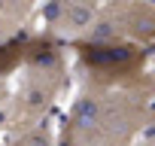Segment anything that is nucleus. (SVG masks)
I'll use <instances>...</instances> for the list:
<instances>
[{
	"label": "nucleus",
	"instance_id": "f03ea898",
	"mask_svg": "<svg viewBox=\"0 0 155 146\" xmlns=\"http://www.w3.org/2000/svg\"><path fill=\"white\" fill-rule=\"evenodd\" d=\"M79 67L91 85L107 88H143V64L146 52L128 40H91L76 37L73 40Z\"/></svg>",
	"mask_w": 155,
	"mask_h": 146
},
{
	"label": "nucleus",
	"instance_id": "f257e3e1",
	"mask_svg": "<svg viewBox=\"0 0 155 146\" xmlns=\"http://www.w3.org/2000/svg\"><path fill=\"white\" fill-rule=\"evenodd\" d=\"M67 88V55L58 46L55 34L31 37L28 55L21 61V82L12 91L9 104V125L6 128H25L34 122H46L52 104Z\"/></svg>",
	"mask_w": 155,
	"mask_h": 146
},
{
	"label": "nucleus",
	"instance_id": "423d86ee",
	"mask_svg": "<svg viewBox=\"0 0 155 146\" xmlns=\"http://www.w3.org/2000/svg\"><path fill=\"white\" fill-rule=\"evenodd\" d=\"M40 3H43V0H0V15L15 22V25H21Z\"/></svg>",
	"mask_w": 155,
	"mask_h": 146
},
{
	"label": "nucleus",
	"instance_id": "6e6552de",
	"mask_svg": "<svg viewBox=\"0 0 155 146\" xmlns=\"http://www.w3.org/2000/svg\"><path fill=\"white\" fill-rule=\"evenodd\" d=\"M143 146H155V137H149V140H146V143H143Z\"/></svg>",
	"mask_w": 155,
	"mask_h": 146
},
{
	"label": "nucleus",
	"instance_id": "7ed1b4c3",
	"mask_svg": "<svg viewBox=\"0 0 155 146\" xmlns=\"http://www.w3.org/2000/svg\"><path fill=\"white\" fill-rule=\"evenodd\" d=\"M91 40H128L137 46L155 43V3L149 0H107L94 25L82 34Z\"/></svg>",
	"mask_w": 155,
	"mask_h": 146
},
{
	"label": "nucleus",
	"instance_id": "39448f33",
	"mask_svg": "<svg viewBox=\"0 0 155 146\" xmlns=\"http://www.w3.org/2000/svg\"><path fill=\"white\" fill-rule=\"evenodd\" d=\"M6 143H9V146H61L58 131H52L46 122H34V125L15 128Z\"/></svg>",
	"mask_w": 155,
	"mask_h": 146
},
{
	"label": "nucleus",
	"instance_id": "20e7f679",
	"mask_svg": "<svg viewBox=\"0 0 155 146\" xmlns=\"http://www.w3.org/2000/svg\"><path fill=\"white\" fill-rule=\"evenodd\" d=\"M28 46H31V37L21 31V25L0 15V73L9 76L15 67H21Z\"/></svg>",
	"mask_w": 155,
	"mask_h": 146
},
{
	"label": "nucleus",
	"instance_id": "0eeeda50",
	"mask_svg": "<svg viewBox=\"0 0 155 146\" xmlns=\"http://www.w3.org/2000/svg\"><path fill=\"white\" fill-rule=\"evenodd\" d=\"M9 104H12V85L6 73H0V113H9Z\"/></svg>",
	"mask_w": 155,
	"mask_h": 146
},
{
	"label": "nucleus",
	"instance_id": "1a4fd4ad",
	"mask_svg": "<svg viewBox=\"0 0 155 146\" xmlns=\"http://www.w3.org/2000/svg\"><path fill=\"white\" fill-rule=\"evenodd\" d=\"M3 146H9V143H3Z\"/></svg>",
	"mask_w": 155,
	"mask_h": 146
}]
</instances>
